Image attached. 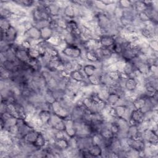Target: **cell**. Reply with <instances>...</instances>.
<instances>
[{"label": "cell", "instance_id": "cell-1", "mask_svg": "<svg viewBox=\"0 0 158 158\" xmlns=\"http://www.w3.org/2000/svg\"><path fill=\"white\" fill-rule=\"evenodd\" d=\"M61 53L67 58L77 60L81 57L82 49L77 44H67Z\"/></svg>", "mask_w": 158, "mask_h": 158}, {"label": "cell", "instance_id": "cell-2", "mask_svg": "<svg viewBox=\"0 0 158 158\" xmlns=\"http://www.w3.org/2000/svg\"><path fill=\"white\" fill-rule=\"evenodd\" d=\"M99 41L101 47L111 48L115 43V36L110 35H103L99 38Z\"/></svg>", "mask_w": 158, "mask_h": 158}, {"label": "cell", "instance_id": "cell-3", "mask_svg": "<svg viewBox=\"0 0 158 158\" xmlns=\"http://www.w3.org/2000/svg\"><path fill=\"white\" fill-rule=\"evenodd\" d=\"M122 96L115 92H110L107 97L106 102L107 105L110 106H115L118 104L121 100Z\"/></svg>", "mask_w": 158, "mask_h": 158}, {"label": "cell", "instance_id": "cell-9", "mask_svg": "<svg viewBox=\"0 0 158 158\" xmlns=\"http://www.w3.org/2000/svg\"><path fill=\"white\" fill-rule=\"evenodd\" d=\"M87 151L92 157H101L103 149L101 146L93 144Z\"/></svg>", "mask_w": 158, "mask_h": 158}, {"label": "cell", "instance_id": "cell-8", "mask_svg": "<svg viewBox=\"0 0 158 158\" xmlns=\"http://www.w3.org/2000/svg\"><path fill=\"white\" fill-rule=\"evenodd\" d=\"M85 59L91 63H101V60L99 59L95 51H86Z\"/></svg>", "mask_w": 158, "mask_h": 158}, {"label": "cell", "instance_id": "cell-7", "mask_svg": "<svg viewBox=\"0 0 158 158\" xmlns=\"http://www.w3.org/2000/svg\"><path fill=\"white\" fill-rule=\"evenodd\" d=\"M98 69V67L95 65L91 64H86L83 66L81 70L87 78L95 74Z\"/></svg>", "mask_w": 158, "mask_h": 158}, {"label": "cell", "instance_id": "cell-4", "mask_svg": "<svg viewBox=\"0 0 158 158\" xmlns=\"http://www.w3.org/2000/svg\"><path fill=\"white\" fill-rule=\"evenodd\" d=\"M138 84L139 83L135 78L128 77L125 81L124 89L125 91H136Z\"/></svg>", "mask_w": 158, "mask_h": 158}, {"label": "cell", "instance_id": "cell-10", "mask_svg": "<svg viewBox=\"0 0 158 158\" xmlns=\"http://www.w3.org/2000/svg\"><path fill=\"white\" fill-rule=\"evenodd\" d=\"M0 26H1V32H3V33L6 32L11 27L10 20L1 17Z\"/></svg>", "mask_w": 158, "mask_h": 158}, {"label": "cell", "instance_id": "cell-5", "mask_svg": "<svg viewBox=\"0 0 158 158\" xmlns=\"http://www.w3.org/2000/svg\"><path fill=\"white\" fill-rule=\"evenodd\" d=\"M40 31L41 41H46L54 35V30L49 25L40 28Z\"/></svg>", "mask_w": 158, "mask_h": 158}, {"label": "cell", "instance_id": "cell-6", "mask_svg": "<svg viewBox=\"0 0 158 158\" xmlns=\"http://www.w3.org/2000/svg\"><path fill=\"white\" fill-rule=\"evenodd\" d=\"M69 77L76 82H82L86 79L81 70H73L69 73Z\"/></svg>", "mask_w": 158, "mask_h": 158}, {"label": "cell", "instance_id": "cell-11", "mask_svg": "<svg viewBox=\"0 0 158 158\" xmlns=\"http://www.w3.org/2000/svg\"><path fill=\"white\" fill-rule=\"evenodd\" d=\"M86 78L89 84L92 86H99L101 85L99 78L96 74H94Z\"/></svg>", "mask_w": 158, "mask_h": 158}]
</instances>
